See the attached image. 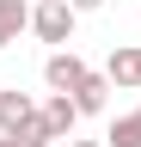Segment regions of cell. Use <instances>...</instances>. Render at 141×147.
Segmentation results:
<instances>
[{"mask_svg":"<svg viewBox=\"0 0 141 147\" xmlns=\"http://www.w3.org/2000/svg\"><path fill=\"white\" fill-rule=\"evenodd\" d=\"M74 6H80V12H92V6H104V0H74Z\"/></svg>","mask_w":141,"mask_h":147,"instance_id":"obj_10","label":"cell"},{"mask_svg":"<svg viewBox=\"0 0 141 147\" xmlns=\"http://www.w3.org/2000/svg\"><path fill=\"white\" fill-rule=\"evenodd\" d=\"M74 104H80V117H98V110L111 104V74H92V67H86V80L74 86Z\"/></svg>","mask_w":141,"mask_h":147,"instance_id":"obj_4","label":"cell"},{"mask_svg":"<svg viewBox=\"0 0 141 147\" xmlns=\"http://www.w3.org/2000/svg\"><path fill=\"white\" fill-rule=\"evenodd\" d=\"M67 147H111V141H67Z\"/></svg>","mask_w":141,"mask_h":147,"instance_id":"obj_12","label":"cell"},{"mask_svg":"<svg viewBox=\"0 0 141 147\" xmlns=\"http://www.w3.org/2000/svg\"><path fill=\"white\" fill-rule=\"evenodd\" d=\"M12 135H19L25 147H49V141H55V129H49V117H43V110H31V117L12 129Z\"/></svg>","mask_w":141,"mask_h":147,"instance_id":"obj_8","label":"cell"},{"mask_svg":"<svg viewBox=\"0 0 141 147\" xmlns=\"http://www.w3.org/2000/svg\"><path fill=\"white\" fill-rule=\"evenodd\" d=\"M37 110L49 117V129H55V141H74V123H80V104H74V92H49V98H43Z\"/></svg>","mask_w":141,"mask_h":147,"instance_id":"obj_3","label":"cell"},{"mask_svg":"<svg viewBox=\"0 0 141 147\" xmlns=\"http://www.w3.org/2000/svg\"><path fill=\"white\" fill-rule=\"evenodd\" d=\"M74 18H80L74 0H37V6H31V31H37L43 43H74Z\"/></svg>","mask_w":141,"mask_h":147,"instance_id":"obj_1","label":"cell"},{"mask_svg":"<svg viewBox=\"0 0 141 147\" xmlns=\"http://www.w3.org/2000/svg\"><path fill=\"white\" fill-rule=\"evenodd\" d=\"M104 141H111V147H141V110H135V117H117Z\"/></svg>","mask_w":141,"mask_h":147,"instance_id":"obj_9","label":"cell"},{"mask_svg":"<svg viewBox=\"0 0 141 147\" xmlns=\"http://www.w3.org/2000/svg\"><path fill=\"white\" fill-rule=\"evenodd\" d=\"M31 25V6L25 0H0V49L6 43H19V31Z\"/></svg>","mask_w":141,"mask_h":147,"instance_id":"obj_7","label":"cell"},{"mask_svg":"<svg viewBox=\"0 0 141 147\" xmlns=\"http://www.w3.org/2000/svg\"><path fill=\"white\" fill-rule=\"evenodd\" d=\"M104 74H111V86H135L141 92V43L135 49H111V67Z\"/></svg>","mask_w":141,"mask_h":147,"instance_id":"obj_5","label":"cell"},{"mask_svg":"<svg viewBox=\"0 0 141 147\" xmlns=\"http://www.w3.org/2000/svg\"><path fill=\"white\" fill-rule=\"evenodd\" d=\"M43 80H49V92H74V86L86 80V61H80L74 49H55V55L43 61Z\"/></svg>","mask_w":141,"mask_h":147,"instance_id":"obj_2","label":"cell"},{"mask_svg":"<svg viewBox=\"0 0 141 147\" xmlns=\"http://www.w3.org/2000/svg\"><path fill=\"white\" fill-rule=\"evenodd\" d=\"M31 110H37V104H31V92H19V86H12V92H0V135H12V129L31 117Z\"/></svg>","mask_w":141,"mask_h":147,"instance_id":"obj_6","label":"cell"},{"mask_svg":"<svg viewBox=\"0 0 141 147\" xmlns=\"http://www.w3.org/2000/svg\"><path fill=\"white\" fill-rule=\"evenodd\" d=\"M0 147H25V141H19V135H0Z\"/></svg>","mask_w":141,"mask_h":147,"instance_id":"obj_11","label":"cell"}]
</instances>
